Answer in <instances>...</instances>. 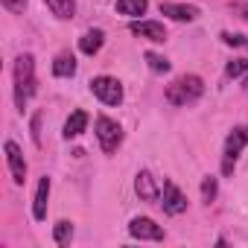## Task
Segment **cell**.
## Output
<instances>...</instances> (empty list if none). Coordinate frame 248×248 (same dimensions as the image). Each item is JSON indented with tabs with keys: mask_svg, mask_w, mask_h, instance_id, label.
<instances>
[{
	"mask_svg": "<svg viewBox=\"0 0 248 248\" xmlns=\"http://www.w3.org/2000/svg\"><path fill=\"white\" fill-rule=\"evenodd\" d=\"M135 193L140 196V202H149V204L161 202V184H158V178L149 170H140L135 175Z\"/></svg>",
	"mask_w": 248,
	"mask_h": 248,
	"instance_id": "obj_9",
	"label": "cell"
},
{
	"mask_svg": "<svg viewBox=\"0 0 248 248\" xmlns=\"http://www.w3.org/2000/svg\"><path fill=\"white\" fill-rule=\"evenodd\" d=\"M50 187H53L50 175H44V178L38 181V187H35V199H32V219H35V222H44V219H47V202H50Z\"/></svg>",
	"mask_w": 248,
	"mask_h": 248,
	"instance_id": "obj_12",
	"label": "cell"
},
{
	"mask_svg": "<svg viewBox=\"0 0 248 248\" xmlns=\"http://www.w3.org/2000/svg\"><path fill=\"white\" fill-rule=\"evenodd\" d=\"M93 132H96L99 149H102L105 155H114V152L120 149V143H123V129H120V123H117V120L99 114L96 123H93Z\"/></svg>",
	"mask_w": 248,
	"mask_h": 248,
	"instance_id": "obj_4",
	"label": "cell"
},
{
	"mask_svg": "<svg viewBox=\"0 0 248 248\" xmlns=\"http://www.w3.org/2000/svg\"><path fill=\"white\" fill-rule=\"evenodd\" d=\"M158 204L164 207V213L181 216V213L187 210V196L178 190L175 181H164V187H161V202H158Z\"/></svg>",
	"mask_w": 248,
	"mask_h": 248,
	"instance_id": "obj_7",
	"label": "cell"
},
{
	"mask_svg": "<svg viewBox=\"0 0 248 248\" xmlns=\"http://www.w3.org/2000/svg\"><path fill=\"white\" fill-rule=\"evenodd\" d=\"M161 15H167L170 21H178V24H190L199 18V6L193 3H172V0H161Z\"/></svg>",
	"mask_w": 248,
	"mask_h": 248,
	"instance_id": "obj_10",
	"label": "cell"
},
{
	"mask_svg": "<svg viewBox=\"0 0 248 248\" xmlns=\"http://www.w3.org/2000/svg\"><path fill=\"white\" fill-rule=\"evenodd\" d=\"M233 15H239V18L248 24V0H242V3H233Z\"/></svg>",
	"mask_w": 248,
	"mask_h": 248,
	"instance_id": "obj_24",
	"label": "cell"
},
{
	"mask_svg": "<svg viewBox=\"0 0 248 248\" xmlns=\"http://www.w3.org/2000/svg\"><path fill=\"white\" fill-rule=\"evenodd\" d=\"M129 236L132 239H140V242H164L167 239L164 228L155 219H149V216H135L129 222Z\"/></svg>",
	"mask_w": 248,
	"mask_h": 248,
	"instance_id": "obj_6",
	"label": "cell"
},
{
	"mask_svg": "<svg viewBox=\"0 0 248 248\" xmlns=\"http://www.w3.org/2000/svg\"><path fill=\"white\" fill-rule=\"evenodd\" d=\"M216 193H219V181H216L213 175H204V178H202V199L210 204V202L216 199Z\"/></svg>",
	"mask_w": 248,
	"mask_h": 248,
	"instance_id": "obj_19",
	"label": "cell"
},
{
	"mask_svg": "<svg viewBox=\"0 0 248 248\" xmlns=\"http://www.w3.org/2000/svg\"><path fill=\"white\" fill-rule=\"evenodd\" d=\"M248 73V59H233V62H228V67H225V76L228 79H239V76H245Z\"/></svg>",
	"mask_w": 248,
	"mask_h": 248,
	"instance_id": "obj_20",
	"label": "cell"
},
{
	"mask_svg": "<svg viewBox=\"0 0 248 248\" xmlns=\"http://www.w3.org/2000/svg\"><path fill=\"white\" fill-rule=\"evenodd\" d=\"M12 15H24V9H27V0H0Z\"/></svg>",
	"mask_w": 248,
	"mask_h": 248,
	"instance_id": "obj_23",
	"label": "cell"
},
{
	"mask_svg": "<svg viewBox=\"0 0 248 248\" xmlns=\"http://www.w3.org/2000/svg\"><path fill=\"white\" fill-rule=\"evenodd\" d=\"M3 152H6V167H9L12 181L21 187V184L27 181V161H24V152H21V146H18L15 140H6V143H3Z\"/></svg>",
	"mask_w": 248,
	"mask_h": 248,
	"instance_id": "obj_8",
	"label": "cell"
},
{
	"mask_svg": "<svg viewBox=\"0 0 248 248\" xmlns=\"http://www.w3.org/2000/svg\"><path fill=\"white\" fill-rule=\"evenodd\" d=\"M248 146V126H236L228 138H225V149H222V175H233L236 161L242 155V149Z\"/></svg>",
	"mask_w": 248,
	"mask_h": 248,
	"instance_id": "obj_3",
	"label": "cell"
},
{
	"mask_svg": "<svg viewBox=\"0 0 248 248\" xmlns=\"http://www.w3.org/2000/svg\"><path fill=\"white\" fill-rule=\"evenodd\" d=\"M129 30H132V35L146 38V41H152V44H164V41H167V30H164V24H158V21H135Z\"/></svg>",
	"mask_w": 248,
	"mask_h": 248,
	"instance_id": "obj_11",
	"label": "cell"
},
{
	"mask_svg": "<svg viewBox=\"0 0 248 248\" xmlns=\"http://www.w3.org/2000/svg\"><path fill=\"white\" fill-rule=\"evenodd\" d=\"M102 44H105V32H102V30H88V32L79 38V50H82L85 56H96V53L102 50Z\"/></svg>",
	"mask_w": 248,
	"mask_h": 248,
	"instance_id": "obj_13",
	"label": "cell"
},
{
	"mask_svg": "<svg viewBox=\"0 0 248 248\" xmlns=\"http://www.w3.org/2000/svg\"><path fill=\"white\" fill-rule=\"evenodd\" d=\"M53 239H56V245H70V239H73V222H67V219L56 222L53 225Z\"/></svg>",
	"mask_w": 248,
	"mask_h": 248,
	"instance_id": "obj_18",
	"label": "cell"
},
{
	"mask_svg": "<svg viewBox=\"0 0 248 248\" xmlns=\"http://www.w3.org/2000/svg\"><path fill=\"white\" fill-rule=\"evenodd\" d=\"M88 120H91V117H88L85 111H73V114L64 120V138H67V140L79 138V135L88 129Z\"/></svg>",
	"mask_w": 248,
	"mask_h": 248,
	"instance_id": "obj_14",
	"label": "cell"
},
{
	"mask_svg": "<svg viewBox=\"0 0 248 248\" xmlns=\"http://www.w3.org/2000/svg\"><path fill=\"white\" fill-rule=\"evenodd\" d=\"M91 93L102 102V105H120L126 91H123V82L114 76H93L91 79Z\"/></svg>",
	"mask_w": 248,
	"mask_h": 248,
	"instance_id": "obj_5",
	"label": "cell"
},
{
	"mask_svg": "<svg viewBox=\"0 0 248 248\" xmlns=\"http://www.w3.org/2000/svg\"><path fill=\"white\" fill-rule=\"evenodd\" d=\"M146 64H149L152 73H167L170 70V62L164 56H158V53H146Z\"/></svg>",
	"mask_w": 248,
	"mask_h": 248,
	"instance_id": "obj_21",
	"label": "cell"
},
{
	"mask_svg": "<svg viewBox=\"0 0 248 248\" xmlns=\"http://www.w3.org/2000/svg\"><path fill=\"white\" fill-rule=\"evenodd\" d=\"M222 41H225L228 47H245V44H248L245 35H236V32H222Z\"/></svg>",
	"mask_w": 248,
	"mask_h": 248,
	"instance_id": "obj_22",
	"label": "cell"
},
{
	"mask_svg": "<svg viewBox=\"0 0 248 248\" xmlns=\"http://www.w3.org/2000/svg\"><path fill=\"white\" fill-rule=\"evenodd\" d=\"M15 108L24 114V108L30 105V99L35 96L38 79H35V59L30 53H21L15 59Z\"/></svg>",
	"mask_w": 248,
	"mask_h": 248,
	"instance_id": "obj_1",
	"label": "cell"
},
{
	"mask_svg": "<svg viewBox=\"0 0 248 248\" xmlns=\"http://www.w3.org/2000/svg\"><path fill=\"white\" fill-rule=\"evenodd\" d=\"M120 15H126V18H140L146 15L149 9V0H117V6H114Z\"/></svg>",
	"mask_w": 248,
	"mask_h": 248,
	"instance_id": "obj_16",
	"label": "cell"
},
{
	"mask_svg": "<svg viewBox=\"0 0 248 248\" xmlns=\"http://www.w3.org/2000/svg\"><path fill=\"white\" fill-rule=\"evenodd\" d=\"M44 3L59 21H70L76 15V0H44Z\"/></svg>",
	"mask_w": 248,
	"mask_h": 248,
	"instance_id": "obj_17",
	"label": "cell"
},
{
	"mask_svg": "<svg viewBox=\"0 0 248 248\" xmlns=\"http://www.w3.org/2000/svg\"><path fill=\"white\" fill-rule=\"evenodd\" d=\"M53 76H56V79H70V76H76V59H73L70 53H59V56L53 59Z\"/></svg>",
	"mask_w": 248,
	"mask_h": 248,
	"instance_id": "obj_15",
	"label": "cell"
},
{
	"mask_svg": "<svg viewBox=\"0 0 248 248\" xmlns=\"http://www.w3.org/2000/svg\"><path fill=\"white\" fill-rule=\"evenodd\" d=\"M202 93H204V79L196 76V73H184V76L172 79V82L167 85V91H164L167 102L175 105V108L193 105L196 99H202Z\"/></svg>",
	"mask_w": 248,
	"mask_h": 248,
	"instance_id": "obj_2",
	"label": "cell"
}]
</instances>
